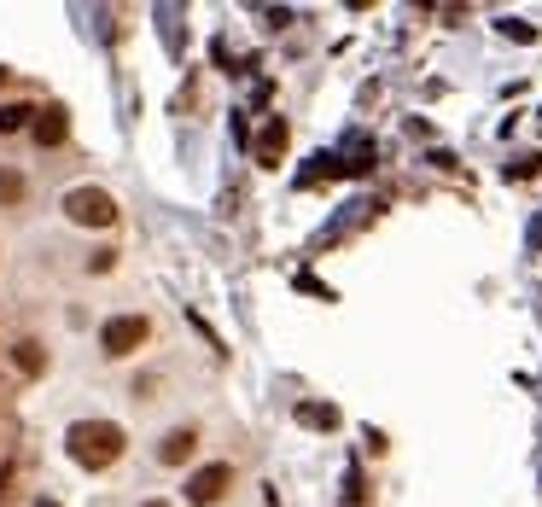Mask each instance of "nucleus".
<instances>
[{
    "instance_id": "nucleus-12",
    "label": "nucleus",
    "mask_w": 542,
    "mask_h": 507,
    "mask_svg": "<svg viewBox=\"0 0 542 507\" xmlns=\"http://www.w3.org/2000/svg\"><path fill=\"white\" fill-rule=\"evenodd\" d=\"M502 35H513V41H537V30H531L525 18H508V24H502Z\"/></svg>"
},
{
    "instance_id": "nucleus-6",
    "label": "nucleus",
    "mask_w": 542,
    "mask_h": 507,
    "mask_svg": "<svg viewBox=\"0 0 542 507\" xmlns=\"http://www.w3.org/2000/svg\"><path fill=\"white\" fill-rule=\"evenodd\" d=\"M193 449H199V432H193V426H175L170 438L158 443V461H164V467H181V461H193Z\"/></svg>"
},
{
    "instance_id": "nucleus-11",
    "label": "nucleus",
    "mask_w": 542,
    "mask_h": 507,
    "mask_svg": "<svg viewBox=\"0 0 542 507\" xmlns=\"http://www.w3.org/2000/svg\"><path fill=\"white\" fill-rule=\"evenodd\" d=\"M24 199V175L18 169H0V204H18Z\"/></svg>"
},
{
    "instance_id": "nucleus-9",
    "label": "nucleus",
    "mask_w": 542,
    "mask_h": 507,
    "mask_svg": "<svg viewBox=\"0 0 542 507\" xmlns=\"http://www.w3.org/2000/svg\"><path fill=\"white\" fill-rule=\"evenodd\" d=\"M18 129H35V105H0V135H18Z\"/></svg>"
},
{
    "instance_id": "nucleus-2",
    "label": "nucleus",
    "mask_w": 542,
    "mask_h": 507,
    "mask_svg": "<svg viewBox=\"0 0 542 507\" xmlns=\"http://www.w3.org/2000/svg\"><path fill=\"white\" fill-rule=\"evenodd\" d=\"M65 216L70 222H82V228H111V222H117V199H111L105 187H70Z\"/></svg>"
},
{
    "instance_id": "nucleus-10",
    "label": "nucleus",
    "mask_w": 542,
    "mask_h": 507,
    "mask_svg": "<svg viewBox=\"0 0 542 507\" xmlns=\"http://www.w3.org/2000/svg\"><path fill=\"white\" fill-rule=\"evenodd\" d=\"M298 420H304V426H327V432H333V426H339V408H333V403H304V408H298Z\"/></svg>"
},
{
    "instance_id": "nucleus-5",
    "label": "nucleus",
    "mask_w": 542,
    "mask_h": 507,
    "mask_svg": "<svg viewBox=\"0 0 542 507\" xmlns=\"http://www.w3.org/2000/svg\"><path fill=\"white\" fill-rule=\"evenodd\" d=\"M286 140H292L286 117H269V129H263V135H257V146H251V152H257V164H263V169H280V158H286Z\"/></svg>"
},
{
    "instance_id": "nucleus-7",
    "label": "nucleus",
    "mask_w": 542,
    "mask_h": 507,
    "mask_svg": "<svg viewBox=\"0 0 542 507\" xmlns=\"http://www.w3.org/2000/svg\"><path fill=\"white\" fill-rule=\"evenodd\" d=\"M65 129H70L65 111H59V105H47V111H35V129H30V135H35V146H59V140H65Z\"/></svg>"
},
{
    "instance_id": "nucleus-15",
    "label": "nucleus",
    "mask_w": 542,
    "mask_h": 507,
    "mask_svg": "<svg viewBox=\"0 0 542 507\" xmlns=\"http://www.w3.org/2000/svg\"><path fill=\"white\" fill-rule=\"evenodd\" d=\"M41 507H53V502H41Z\"/></svg>"
},
{
    "instance_id": "nucleus-4",
    "label": "nucleus",
    "mask_w": 542,
    "mask_h": 507,
    "mask_svg": "<svg viewBox=\"0 0 542 507\" xmlns=\"http://www.w3.org/2000/svg\"><path fill=\"white\" fill-rule=\"evenodd\" d=\"M228 490H234V467L228 461H210V467H199V473L187 478V502L193 507H216Z\"/></svg>"
},
{
    "instance_id": "nucleus-8",
    "label": "nucleus",
    "mask_w": 542,
    "mask_h": 507,
    "mask_svg": "<svg viewBox=\"0 0 542 507\" xmlns=\"http://www.w3.org/2000/svg\"><path fill=\"white\" fill-rule=\"evenodd\" d=\"M12 362H18V373H41L47 368V356H41V344H35V338H18V344H12Z\"/></svg>"
},
{
    "instance_id": "nucleus-14",
    "label": "nucleus",
    "mask_w": 542,
    "mask_h": 507,
    "mask_svg": "<svg viewBox=\"0 0 542 507\" xmlns=\"http://www.w3.org/2000/svg\"><path fill=\"white\" fill-rule=\"evenodd\" d=\"M0 82H6V70H0Z\"/></svg>"
},
{
    "instance_id": "nucleus-3",
    "label": "nucleus",
    "mask_w": 542,
    "mask_h": 507,
    "mask_svg": "<svg viewBox=\"0 0 542 507\" xmlns=\"http://www.w3.org/2000/svg\"><path fill=\"white\" fill-rule=\"evenodd\" d=\"M146 338H152V321H146V315H111L100 327V350L105 356H135Z\"/></svg>"
},
{
    "instance_id": "nucleus-1",
    "label": "nucleus",
    "mask_w": 542,
    "mask_h": 507,
    "mask_svg": "<svg viewBox=\"0 0 542 507\" xmlns=\"http://www.w3.org/2000/svg\"><path fill=\"white\" fill-rule=\"evenodd\" d=\"M70 443V461L76 467H88V473H105V467H117L123 461V449H129V438H123V426L117 420H76L65 432Z\"/></svg>"
},
{
    "instance_id": "nucleus-13",
    "label": "nucleus",
    "mask_w": 542,
    "mask_h": 507,
    "mask_svg": "<svg viewBox=\"0 0 542 507\" xmlns=\"http://www.w3.org/2000/svg\"><path fill=\"white\" fill-rule=\"evenodd\" d=\"M146 507H170V502H146Z\"/></svg>"
}]
</instances>
